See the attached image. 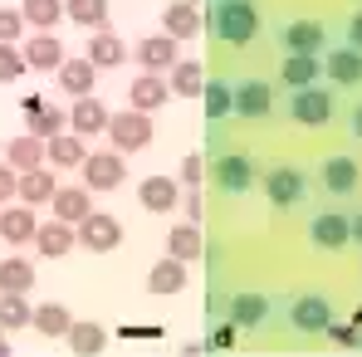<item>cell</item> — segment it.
I'll list each match as a JSON object with an SVG mask.
<instances>
[{
	"instance_id": "1",
	"label": "cell",
	"mask_w": 362,
	"mask_h": 357,
	"mask_svg": "<svg viewBox=\"0 0 362 357\" xmlns=\"http://www.w3.org/2000/svg\"><path fill=\"white\" fill-rule=\"evenodd\" d=\"M201 20H206V30H211L221 45L245 49V45L259 35V0H211V10H206Z\"/></svg>"
},
{
	"instance_id": "2",
	"label": "cell",
	"mask_w": 362,
	"mask_h": 357,
	"mask_svg": "<svg viewBox=\"0 0 362 357\" xmlns=\"http://www.w3.org/2000/svg\"><path fill=\"white\" fill-rule=\"evenodd\" d=\"M259 191L274 211H294V206L308 201V177H303L299 162H269L259 172Z\"/></svg>"
},
{
	"instance_id": "3",
	"label": "cell",
	"mask_w": 362,
	"mask_h": 357,
	"mask_svg": "<svg viewBox=\"0 0 362 357\" xmlns=\"http://www.w3.org/2000/svg\"><path fill=\"white\" fill-rule=\"evenodd\" d=\"M313 181H318V191H323L328 201H348L362 186V162L348 157V152H328V157L318 162V177Z\"/></svg>"
},
{
	"instance_id": "4",
	"label": "cell",
	"mask_w": 362,
	"mask_h": 357,
	"mask_svg": "<svg viewBox=\"0 0 362 357\" xmlns=\"http://www.w3.org/2000/svg\"><path fill=\"white\" fill-rule=\"evenodd\" d=\"M284 118L299 122V127H328V122H333V93H328L323 83L294 88L289 103H284Z\"/></svg>"
},
{
	"instance_id": "5",
	"label": "cell",
	"mask_w": 362,
	"mask_h": 357,
	"mask_svg": "<svg viewBox=\"0 0 362 357\" xmlns=\"http://www.w3.org/2000/svg\"><path fill=\"white\" fill-rule=\"evenodd\" d=\"M308 240H313L318 250H343V245H353V216H348L343 206H318V211H308Z\"/></svg>"
},
{
	"instance_id": "6",
	"label": "cell",
	"mask_w": 362,
	"mask_h": 357,
	"mask_svg": "<svg viewBox=\"0 0 362 357\" xmlns=\"http://www.w3.org/2000/svg\"><path fill=\"white\" fill-rule=\"evenodd\" d=\"M230 93H235V118L240 122H264L274 113V83H264L259 74L230 78Z\"/></svg>"
},
{
	"instance_id": "7",
	"label": "cell",
	"mask_w": 362,
	"mask_h": 357,
	"mask_svg": "<svg viewBox=\"0 0 362 357\" xmlns=\"http://www.w3.org/2000/svg\"><path fill=\"white\" fill-rule=\"evenodd\" d=\"M108 142H113V152H142V147H152V113H137V108H122L108 118Z\"/></svg>"
},
{
	"instance_id": "8",
	"label": "cell",
	"mask_w": 362,
	"mask_h": 357,
	"mask_svg": "<svg viewBox=\"0 0 362 357\" xmlns=\"http://www.w3.org/2000/svg\"><path fill=\"white\" fill-rule=\"evenodd\" d=\"M274 40H279V49H284V54H318V49L328 45V30H323L318 20L289 15V20H279Z\"/></svg>"
},
{
	"instance_id": "9",
	"label": "cell",
	"mask_w": 362,
	"mask_h": 357,
	"mask_svg": "<svg viewBox=\"0 0 362 357\" xmlns=\"http://www.w3.org/2000/svg\"><path fill=\"white\" fill-rule=\"evenodd\" d=\"M284 318H289V328L294 333H323L328 323H333V303L323 294H294L289 303H284Z\"/></svg>"
},
{
	"instance_id": "10",
	"label": "cell",
	"mask_w": 362,
	"mask_h": 357,
	"mask_svg": "<svg viewBox=\"0 0 362 357\" xmlns=\"http://www.w3.org/2000/svg\"><path fill=\"white\" fill-rule=\"evenodd\" d=\"M78 172H83V186L88 191H118L122 181H127V162H122V152L108 147V152H88Z\"/></svg>"
},
{
	"instance_id": "11",
	"label": "cell",
	"mask_w": 362,
	"mask_h": 357,
	"mask_svg": "<svg viewBox=\"0 0 362 357\" xmlns=\"http://www.w3.org/2000/svg\"><path fill=\"white\" fill-rule=\"evenodd\" d=\"M78 245H83V250H93V254L118 250V245H122L118 216H108V211H88V216L78 221Z\"/></svg>"
},
{
	"instance_id": "12",
	"label": "cell",
	"mask_w": 362,
	"mask_h": 357,
	"mask_svg": "<svg viewBox=\"0 0 362 357\" xmlns=\"http://www.w3.org/2000/svg\"><path fill=\"white\" fill-rule=\"evenodd\" d=\"M269 313H274V303H269L264 294L240 289V294L226 298V313H221V318H230L235 328H264V323H269Z\"/></svg>"
},
{
	"instance_id": "13",
	"label": "cell",
	"mask_w": 362,
	"mask_h": 357,
	"mask_svg": "<svg viewBox=\"0 0 362 357\" xmlns=\"http://www.w3.org/2000/svg\"><path fill=\"white\" fill-rule=\"evenodd\" d=\"M216 181H221V191H250L255 181H259V162L250 157V152H221V162H216Z\"/></svg>"
},
{
	"instance_id": "14",
	"label": "cell",
	"mask_w": 362,
	"mask_h": 357,
	"mask_svg": "<svg viewBox=\"0 0 362 357\" xmlns=\"http://www.w3.org/2000/svg\"><path fill=\"white\" fill-rule=\"evenodd\" d=\"M167 98H172L167 74H147V69H142V74L127 83V108H137V113H157Z\"/></svg>"
},
{
	"instance_id": "15",
	"label": "cell",
	"mask_w": 362,
	"mask_h": 357,
	"mask_svg": "<svg viewBox=\"0 0 362 357\" xmlns=\"http://www.w3.org/2000/svg\"><path fill=\"white\" fill-rule=\"evenodd\" d=\"M323 78L338 83V88H358L362 83V49H353V45H333L328 59H323Z\"/></svg>"
},
{
	"instance_id": "16",
	"label": "cell",
	"mask_w": 362,
	"mask_h": 357,
	"mask_svg": "<svg viewBox=\"0 0 362 357\" xmlns=\"http://www.w3.org/2000/svg\"><path fill=\"white\" fill-rule=\"evenodd\" d=\"M35 250L45 254V259H64L69 250H78V226H69V221H45L40 230H35Z\"/></svg>"
},
{
	"instance_id": "17",
	"label": "cell",
	"mask_w": 362,
	"mask_h": 357,
	"mask_svg": "<svg viewBox=\"0 0 362 357\" xmlns=\"http://www.w3.org/2000/svg\"><path fill=\"white\" fill-rule=\"evenodd\" d=\"M186 289V259H177V254H162L152 269H147V294L157 298H172Z\"/></svg>"
},
{
	"instance_id": "18",
	"label": "cell",
	"mask_w": 362,
	"mask_h": 357,
	"mask_svg": "<svg viewBox=\"0 0 362 357\" xmlns=\"http://www.w3.org/2000/svg\"><path fill=\"white\" fill-rule=\"evenodd\" d=\"M108 108L88 93V98H74V108H69V132H78V137H98V132H108Z\"/></svg>"
},
{
	"instance_id": "19",
	"label": "cell",
	"mask_w": 362,
	"mask_h": 357,
	"mask_svg": "<svg viewBox=\"0 0 362 357\" xmlns=\"http://www.w3.org/2000/svg\"><path fill=\"white\" fill-rule=\"evenodd\" d=\"M132 54H137V64H142L147 74H167V69L181 59V49H177V40H172V35H147Z\"/></svg>"
},
{
	"instance_id": "20",
	"label": "cell",
	"mask_w": 362,
	"mask_h": 357,
	"mask_svg": "<svg viewBox=\"0 0 362 357\" xmlns=\"http://www.w3.org/2000/svg\"><path fill=\"white\" fill-rule=\"evenodd\" d=\"M127 54H132V49H127V40H122V35H113V30L103 25V30H93V40H88V54H83V59L93 64V69H118Z\"/></svg>"
},
{
	"instance_id": "21",
	"label": "cell",
	"mask_w": 362,
	"mask_h": 357,
	"mask_svg": "<svg viewBox=\"0 0 362 357\" xmlns=\"http://www.w3.org/2000/svg\"><path fill=\"white\" fill-rule=\"evenodd\" d=\"M206 30V20H201V10L196 5H186V0H177V5H167L162 10V35H172V40H196Z\"/></svg>"
},
{
	"instance_id": "22",
	"label": "cell",
	"mask_w": 362,
	"mask_h": 357,
	"mask_svg": "<svg viewBox=\"0 0 362 357\" xmlns=\"http://www.w3.org/2000/svg\"><path fill=\"white\" fill-rule=\"evenodd\" d=\"M25 64L40 69V74H54V69H59L64 64V45L54 40V30H40V35L25 40Z\"/></svg>"
},
{
	"instance_id": "23",
	"label": "cell",
	"mask_w": 362,
	"mask_h": 357,
	"mask_svg": "<svg viewBox=\"0 0 362 357\" xmlns=\"http://www.w3.org/2000/svg\"><path fill=\"white\" fill-rule=\"evenodd\" d=\"M54 191H59V181H54L49 167H30V172H20V191H15V201H25V206H49Z\"/></svg>"
},
{
	"instance_id": "24",
	"label": "cell",
	"mask_w": 362,
	"mask_h": 357,
	"mask_svg": "<svg viewBox=\"0 0 362 357\" xmlns=\"http://www.w3.org/2000/svg\"><path fill=\"white\" fill-rule=\"evenodd\" d=\"M137 201H142L152 216H167V211L181 201V186H177L172 177H142V186H137Z\"/></svg>"
},
{
	"instance_id": "25",
	"label": "cell",
	"mask_w": 362,
	"mask_h": 357,
	"mask_svg": "<svg viewBox=\"0 0 362 357\" xmlns=\"http://www.w3.org/2000/svg\"><path fill=\"white\" fill-rule=\"evenodd\" d=\"M35 230H40V221H35V206H5L0 211V235H5V245H25V240H35Z\"/></svg>"
},
{
	"instance_id": "26",
	"label": "cell",
	"mask_w": 362,
	"mask_h": 357,
	"mask_svg": "<svg viewBox=\"0 0 362 357\" xmlns=\"http://www.w3.org/2000/svg\"><path fill=\"white\" fill-rule=\"evenodd\" d=\"M323 78V64H318V54H284V64H279V83L294 93V88H308V83H318Z\"/></svg>"
},
{
	"instance_id": "27",
	"label": "cell",
	"mask_w": 362,
	"mask_h": 357,
	"mask_svg": "<svg viewBox=\"0 0 362 357\" xmlns=\"http://www.w3.org/2000/svg\"><path fill=\"white\" fill-rule=\"evenodd\" d=\"M54 74H59V88L69 93V98H88L93 83H98V69H93L88 59H64Z\"/></svg>"
},
{
	"instance_id": "28",
	"label": "cell",
	"mask_w": 362,
	"mask_h": 357,
	"mask_svg": "<svg viewBox=\"0 0 362 357\" xmlns=\"http://www.w3.org/2000/svg\"><path fill=\"white\" fill-rule=\"evenodd\" d=\"M49 206H54V216H59V221L78 226V221H83V216L93 211V191H88V186H59Z\"/></svg>"
},
{
	"instance_id": "29",
	"label": "cell",
	"mask_w": 362,
	"mask_h": 357,
	"mask_svg": "<svg viewBox=\"0 0 362 357\" xmlns=\"http://www.w3.org/2000/svg\"><path fill=\"white\" fill-rule=\"evenodd\" d=\"M83 157H88V147H83L78 132H59V137L45 142V162L49 167H83Z\"/></svg>"
},
{
	"instance_id": "30",
	"label": "cell",
	"mask_w": 362,
	"mask_h": 357,
	"mask_svg": "<svg viewBox=\"0 0 362 357\" xmlns=\"http://www.w3.org/2000/svg\"><path fill=\"white\" fill-rule=\"evenodd\" d=\"M5 162H10L15 172H30V167H45V137H35V132H25V137H15V142H5Z\"/></svg>"
},
{
	"instance_id": "31",
	"label": "cell",
	"mask_w": 362,
	"mask_h": 357,
	"mask_svg": "<svg viewBox=\"0 0 362 357\" xmlns=\"http://www.w3.org/2000/svg\"><path fill=\"white\" fill-rule=\"evenodd\" d=\"M30 328H35V333H45V338H69V328H74V313H69L64 303H35V318H30Z\"/></svg>"
},
{
	"instance_id": "32",
	"label": "cell",
	"mask_w": 362,
	"mask_h": 357,
	"mask_svg": "<svg viewBox=\"0 0 362 357\" xmlns=\"http://www.w3.org/2000/svg\"><path fill=\"white\" fill-rule=\"evenodd\" d=\"M167 83H172V93H181V98H201V88H206V69L196 59H177L172 69H167Z\"/></svg>"
},
{
	"instance_id": "33",
	"label": "cell",
	"mask_w": 362,
	"mask_h": 357,
	"mask_svg": "<svg viewBox=\"0 0 362 357\" xmlns=\"http://www.w3.org/2000/svg\"><path fill=\"white\" fill-rule=\"evenodd\" d=\"M30 289H35V264L20 254L0 259V294H30Z\"/></svg>"
},
{
	"instance_id": "34",
	"label": "cell",
	"mask_w": 362,
	"mask_h": 357,
	"mask_svg": "<svg viewBox=\"0 0 362 357\" xmlns=\"http://www.w3.org/2000/svg\"><path fill=\"white\" fill-rule=\"evenodd\" d=\"M201 108H206V122L235 118V93H230V83H226V78L206 83V88H201Z\"/></svg>"
},
{
	"instance_id": "35",
	"label": "cell",
	"mask_w": 362,
	"mask_h": 357,
	"mask_svg": "<svg viewBox=\"0 0 362 357\" xmlns=\"http://www.w3.org/2000/svg\"><path fill=\"white\" fill-rule=\"evenodd\" d=\"M167 254H177V259L191 264V259L206 254V240H201V230H196L191 221H186V226H172V230H167Z\"/></svg>"
},
{
	"instance_id": "36",
	"label": "cell",
	"mask_w": 362,
	"mask_h": 357,
	"mask_svg": "<svg viewBox=\"0 0 362 357\" xmlns=\"http://www.w3.org/2000/svg\"><path fill=\"white\" fill-rule=\"evenodd\" d=\"M69 348H74L78 357L103 353V348H108V333H103V323H78V318H74V328H69Z\"/></svg>"
},
{
	"instance_id": "37",
	"label": "cell",
	"mask_w": 362,
	"mask_h": 357,
	"mask_svg": "<svg viewBox=\"0 0 362 357\" xmlns=\"http://www.w3.org/2000/svg\"><path fill=\"white\" fill-rule=\"evenodd\" d=\"M64 15L83 30H103L108 25V0H64Z\"/></svg>"
},
{
	"instance_id": "38",
	"label": "cell",
	"mask_w": 362,
	"mask_h": 357,
	"mask_svg": "<svg viewBox=\"0 0 362 357\" xmlns=\"http://www.w3.org/2000/svg\"><path fill=\"white\" fill-rule=\"evenodd\" d=\"M25 122H30V132H35V137H45V142H49V137H59L64 132V108L59 103H40V108H35V113H25Z\"/></svg>"
},
{
	"instance_id": "39",
	"label": "cell",
	"mask_w": 362,
	"mask_h": 357,
	"mask_svg": "<svg viewBox=\"0 0 362 357\" xmlns=\"http://www.w3.org/2000/svg\"><path fill=\"white\" fill-rule=\"evenodd\" d=\"M35 318V303L25 294H0V328L5 333H15V328H25Z\"/></svg>"
},
{
	"instance_id": "40",
	"label": "cell",
	"mask_w": 362,
	"mask_h": 357,
	"mask_svg": "<svg viewBox=\"0 0 362 357\" xmlns=\"http://www.w3.org/2000/svg\"><path fill=\"white\" fill-rule=\"evenodd\" d=\"M25 25H35V30H54L64 20V0H25Z\"/></svg>"
},
{
	"instance_id": "41",
	"label": "cell",
	"mask_w": 362,
	"mask_h": 357,
	"mask_svg": "<svg viewBox=\"0 0 362 357\" xmlns=\"http://www.w3.org/2000/svg\"><path fill=\"white\" fill-rule=\"evenodd\" d=\"M25 69L30 64H25V49L20 45H0V83H15Z\"/></svg>"
},
{
	"instance_id": "42",
	"label": "cell",
	"mask_w": 362,
	"mask_h": 357,
	"mask_svg": "<svg viewBox=\"0 0 362 357\" xmlns=\"http://www.w3.org/2000/svg\"><path fill=\"white\" fill-rule=\"evenodd\" d=\"M20 40H25V15L0 5V45H20Z\"/></svg>"
},
{
	"instance_id": "43",
	"label": "cell",
	"mask_w": 362,
	"mask_h": 357,
	"mask_svg": "<svg viewBox=\"0 0 362 357\" xmlns=\"http://www.w3.org/2000/svg\"><path fill=\"white\" fill-rule=\"evenodd\" d=\"M323 338H333L338 348H358V343H362V333H358V323H353V318H348V323H328V328H323Z\"/></svg>"
},
{
	"instance_id": "44",
	"label": "cell",
	"mask_w": 362,
	"mask_h": 357,
	"mask_svg": "<svg viewBox=\"0 0 362 357\" xmlns=\"http://www.w3.org/2000/svg\"><path fill=\"white\" fill-rule=\"evenodd\" d=\"M15 191H20V172L10 162H0V201H15Z\"/></svg>"
},
{
	"instance_id": "45",
	"label": "cell",
	"mask_w": 362,
	"mask_h": 357,
	"mask_svg": "<svg viewBox=\"0 0 362 357\" xmlns=\"http://www.w3.org/2000/svg\"><path fill=\"white\" fill-rule=\"evenodd\" d=\"M201 177H206V157H186L181 162V181L186 186H201Z\"/></svg>"
},
{
	"instance_id": "46",
	"label": "cell",
	"mask_w": 362,
	"mask_h": 357,
	"mask_svg": "<svg viewBox=\"0 0 362 357\" xmlns=\"http://www.w3.org/2000/svg\"><path fill=\"white\" fill-rule=\"evenodd\" d=\"M181 206H186V221H191V226H196V221H201V211H206V196H201V191H196V186H191V191H186V196H181Z\"/></svg>"
},
{
	"instance_id": "47",
	"label": "cell",
	"mask_w": 362,
	"mask_h": 357,
	"mask_svg": "<svg viewBox=\"0 0 362 357\" xmlns=\"http://www.w3.org/2000/svg\"><path fill=\"white\" fill-rule=\"evenodd\" d=\"M235 333H240V328H235L230 318H226V323H216V333H211V348H230V343H235Z\"/></svg>"
},
{
	"instance_id": "48",
	"label": "cell",
	"mask_w": 362,
	"mask_h": 357,
	"mask_svg": "<svg viewBox=\"0 0 362 357\" xmlns=\"http://www.w3.org/2000/svg\"><path fill=\"white\" fill-rule=\"evenodd\" d=\"M343 40H348L353 49H362V10H353V15H348V25H343Z\"/></svg>"
},
{
	"instance_id": "49",
	"label": "cell",
	"mask_w": 362,
	"mask_h": 357,
	"mask_svg": "<svg viewBox=\"0 0 362 357\" xmlns=\"http://www.w3.org/2000/svg\"><path fill=\"white\" fill-rule=\"evenodd\" d=\"M348 132L362 142V98H358V103H348Z\"/></svg>"
},
{
	"instance_id": "50",
	"label": "cell",
	"mask_w": 362,
	"mask_h": 357,
	"mask_svg": "<svg viewBox=\"0 0 362 357\" xmlns=\"http://www.w3.org/2000/svg\"><path fill=\"white\" fill-rule=\"evenodd\" d=\"M353 245H362V211H353Z\"/></svg>"
},
{
	"instance_id": "51",
	"label": "cell",
	"mask_w": 362,
	"mask_h": 357,
	"mask_svg": "<svg viewBox=\"0 0 362 357\" xmlns=\"http://www.w3.org/2000/svg\"><path fill=\"white\" fill-rule=\"evenodd\" d=\"M10 353V338H5V328H0V357Z\"/></svg>"
},
{
	"instance_id": "52",
	"label": "cell",
	"mask_w": 362,
	"mask_h": 357,
	"mask_svg": "<svg viewBox=\"0 0 362 357\" xmlns=\"http://www.w3.org/2000/svg\"><path fill=\"white\" fill-rule=\"evenodd\" d=\"M186 5H201V0H186Z\"/></svg>"
}]
</instances>
